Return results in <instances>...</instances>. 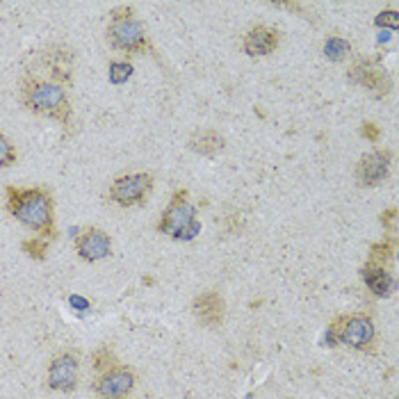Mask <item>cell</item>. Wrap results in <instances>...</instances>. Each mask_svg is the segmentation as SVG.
I'll return each instance as SVG.
<instances>
[{"mask_svg": "<svg viewBox=\"0 0 399 399\" xmlns=\"http://www.w3.org/2000/svg\"><path fill=\"white\" fill-rule=\"evenodd\" d=\"M5 208L19 224L46 240H57L55 224V199L48 187H5Z\"/></svg>", "mask_w": 399, "mask_h": 399, "instance_id": "cell-1", "label": "cell"}, {"mask_svg": "<svg viewBox=\"0 0 399 399\" xmlns=\"http://www.w3.org/2000/svg\"><path fill=\"white\" fill-rule=\"evenodd\" d=\"M19 100L33 114L62 123V128L66 132L71 130L73 105L71 98H69V89L62 87V85L28 71L19 82Z\"/></svg>", "mask_w": 399, "mask_h": 399, "instance_id": "cell-2", "label": "cell"}, {"mask_svg": "<svg viewBox=\"0 0 399 399\" xmlns=\"http://www.w3.org/2000/svg\"><path fill=\"white\" fill-rule=\"evenodd\" d=\"M107 44L114 51L126 55H146L153 53V46L148 42L142 21L137 19L135 7L121 5L109 12L107 21Z\"/></svg>", "mask_w": 399, "mask_h": 399, "instance_id": "cell-3", "label": "cell"}, {"mask_svg": "<svg viewBox=\"0 0 399 399\" xmlns=\"http://www.w3.org/2000/svg\"><path fill=\"white\" fill-rule=\"evenodd\" d=\"M155 231L160 236H169L174 240H192L201 231L197 219V208L190 201V192L176 190L171 194L169 206L162 210V215L155 224Z\"/></svg>", "mask_w": 399, "mask_h": 399, "instance_id": "cell-4", "label": "cell"}, {"mask_svg": "<svg viewBox=\"0 0 399 399\" xmlns=\"http://www.w3.org/2000/svg\"><path fill=\"white\" fill-rule=\"evenodd\" d=\"M326 342L335 347V342L345 345L356 351H374L377 342V328L370 315L365 312H354V315H342L328 326Z\"/></svg>", "mask_w": 399, "mask_h": 399, "instance_id": "cell-5", "label": "cell"}, {"mask_svg": "<svg viewBox=\"0 0 399 399\" xmlns=\"http://www.w3.org/2000/svg\"><path fill=\"white\" fill-rule=\"evenodd\" d=\"M155 187V178L148 171L116 176L107 190V197L119 208H142L148 203Z\"/></svg>", "mask_w": 399, "mask_h": 399, "instance_id": "cell-6", "label": "cell"}, {"mask_svg": "<svg viewBox=\"0 0 399 399\" xmlns=\"http://www.w3.org/2000/svg\"><path fill=\"white\" fill-rule=\"evenodd\" d=\"M395 153L390 148H377L361 155V160L356 162L354 178L361 187H379L381 183L388 181L390 167H393Z\"/></svg>", "mask_w": 399, "mask_h": 399, "instance_id": "cell-7", "label": "cell"}, {"mask_svg": "<svg viewBox=\"0 0 399 399\" xmlns=\"http://www.w3.org/2000/svg\"><path fill=\"white\" fill-rule=\"evenodd\" d=\"M80 379V356L76 351H60L48 365V388L57 393H73Z\"/></svg>", "mask_w": 399, "mask_h": 399, "instance_id": "cell-8", "label": "cell"}, {"mask_svg": "<svg viewBox=\"0 0 399 399\" xmlns=\"http://www.w3.org/2000/svg\"><path fill=\"white\" fill-rule=\"evenodd\" d=\"M135 388V372L128 365H114L109 370L100 372L94 381V393L98 399H121L128 397Z\"/></svg>", "mask_w": 399, "mask_h": 399, "instance_id": "cell-9", "label": "cell"}, {"mask_svg": "<svg viewBox=\"0 0 399 399\" xmlns=\"http://www.w3.org/2000/svg\"><path fill=\"white\" fill-rule=\"evenodd\" d=\"M347 78H349V82L370 89L377 98L386 96V94H390V89H393V80H390V76L386 73V69L377 66L372 60H367V57L356 60L354 66L349 69Z\"/></svg>", "mask_w": 399, "mask_h": 399, "instance_id": "cell-10", "label": "cell"}, {"mask_svg": "<svg viewBox=\"0 0 399 399\" xmlns=\"http://www.w3.org/2000/svg\"><path fill=\"white\" fill-rule=\"evenodd\" d=\"M76 254L85 263H98L112 254V238L98 226H87L76 236Z\"/></svg>", "mask_w": 399, "mask_h": 399, "instance_id": "cell-11", "label": "cell"}, {"mask_svg": "<svg viewBox=\"0 0 399 399\" xmlns=\"http://www.w3.org/2000/svg\"><path fill=\"white\" fill-rule=\"evenodd\" d=\"M278 42H281V35L276 28L254 26L242 37V51H245L249 57H267V55H272L278 48Z\"/></svg>", "mask_w": 399, "mask_h": 399, "instance_id": "cell-12", "label": "cell"}, {"mask_svg": "<svg viewBox=\"0 0 399 399\" xmlns=\"http://www.w3.org/2000/svg\"><path fill=\"white\" fill-rule=\"evenodd\" d=\"M192 312L206 326H219L226 317V303L219 292H203L192 303Z\"/></svg>", "mask_w": 399, "mask_h": 399, "instance_id": "cell-13", "label": "cell"}, {"mask_svg": "<svg viewBox=\"0 0 399 399\" xmlns=\"http://www.w3.org/2000/svg\"><path fill=\"white\" fill-rule=\"evenodd\" d=\"M44 66L48 69L53 76V82L62 85V87H71L73 85V53L51 48L44 55Z\"/></svg>", "mask_w": 399, "mask_h": 399, "instance_id": "cell-14", "label": "cell"}, {"mask_svg": "<svg viewBox=\"0 0 399 399\" xmlns=\"http://www.w3.org/2000/svg\"><path fill=\"white\" fill-rule=\"evenodd\" d=\"M361 276L365 281L367 290H370L374 296H388L393 292V285L395 281L390 276V272L386 265H379V263H370L367 260L361 269Z\"/></svg>", "mask_w": 399, "mask_h": 399, "instance_id": "cell-15", "label": "cell"}, {"mask_svg": "<svg viewBox=\"0 0 399 399\" xmlns=\"http://www.w3.org/2000/svg\"><path fill=\"white\" fill-rule=\"evenodd\" d=\"M226 146V139L219 135L217 130H199L190 137V148L194 153L203 155V158H215L217 153H222Z\"/></svg>", "mask_w": 399, "mask_h": 399, "instance_id": "cell-16", "label": "cell"}, {"mask_svg": "<svg viewBox=\"0 0 399 399\" xmlns=\"http://www.w3.org/2000/svg\"><path fill=\"white\" fill-rule=\"evenodd\" d=\"M322 53L328 62H345L349 55H351V44L347 39H342L338 35H331L324 39V46H322Z\"/></svg>", "mask_w": 399, "mask_h": 399, "instance_id": "cell-17", "label": "cell"}, {"mask_svg": "<svg viewBox=\"0 0 399 399\" xmlns=\"http://www.w3.org/2000/svg\"><path fill=\"white\" fill-rule=\"evenodd\" d=\"M21 251L28 258H33V260H46V254H48V240L33 236V238L21 242Z\"/></svg>", "mask_w": 399, "mask_h": 399, "instance_id": "cell-18", "label": "cell"}, {"mask_svg": "<svg viewBox=\"0 0 399 399\" xmlns=\"http://www.w3.org/2000/svg\"><path fill=\"white\" fill-rule=\"evenodd\" d=\"M130 76H132V64L130 62H119V60H114V62H109V66H107V78H109V82L112 85H123L126 80H130Z\"/></svg>", "mask_w": 399, "mask_h": 399, "instance_id": "cell-19", "label": "cell"}, {"mask_svg": "<svg viewBox=\"0 0 399 399\" xmlns=\"http://www.w3.org/2000/svg\"><path fill=\"white\" fill-rule=\"evenodd\" d=\"M19 162V153L14 144L10 142V137L0 130V169H10Z\"/></svg>", "mask_w": 399, "mask_h": 399, "instance_id": "cell-20", "label": "cell"}, {"mask_svg": "<svg viewBox=\"0 0 399 399\" xmlns=\"http://www.w3.org/2000/svg\"><path fill=\"white\" fill-rule=\"evenodd\" d=\"M91 365H94V370L105 372V370H109V367H114V365H119V363H116V356L112 354V349H109V347H100V349H96L91 354Z\"/></svg>", "mask_w": 399, "mask_h": 399, "instance_id": "cell-21", "label": "cell"}, {"mask_svg": "<svg viewBox=\"0 0 399 399\" xmlns=\"http://www.w3.org/2000/svg\"><path fill=\"white\" fill-rule=\"evenodd\" d=\"M374 23H377L379 28H390V30H397V28H399V14H397L395 10L381 12Z\"/></svg>", "mask_w": 399, "mask_h": 399, "instance_id": "cell-22", "label": "cell"}, {"mask_svg": "<svg viewBox=\"0 0 399 399\" xmlns=\"http://www.w3.org/2000/svg\"><path fill=\"white\" fill-rule=\"evenodd\" d=\"M361 137H365L367 142L377 144L379 139H381V128L374 121H363L361 123Z\"/></svg>", "mask_w": 399, "mask_h": 399, "instance_id": "cell-23", "label": "cell"}, {"mask_svg": "<svg viewBox=\"0 0 399 399\" xmlns=\"http://www.w3.org/2000/svg\"><path fill=\"white\" fill-rule=\"evenodd\" d=\"M395 215H397L395 208H390V210H386V213H381V224L388 226V236L393 238V240L397 236V229H395V226H397V217Z\"/></svg>", "mask_w": 399, "mask_h": 399, "instance_id": "cell-24", "label": "cell"}, {"mask_svg": "<svg viewBox=\"0 0 399 399\" xmlns=\"http://www.w3.org/2000/svg\"><path fill=\"white\" fill-rule=\"evenodd\" d=\"M69 303H71V308H76L78 312H87L91 308V303L85 299V296H80V294H71V296H69Z\"/></svg>", "mask_w": 399, "mask_h": 399, "instance_id": "cell-25", "label": "cell"}, {"mask_svg": "<svg viewBox=\"0 0 399 399\" xmlns=\"http://www.w3.org/2000/svg\"><path fill=\"white\" fill-rule=\"evenodd\" d=\"M121 399H126V397H121Z\"/></svg>", "mask_w": 399, "mask_h": 399, "instance_id": "cell-26", "label": "cell"}]
</instances>
